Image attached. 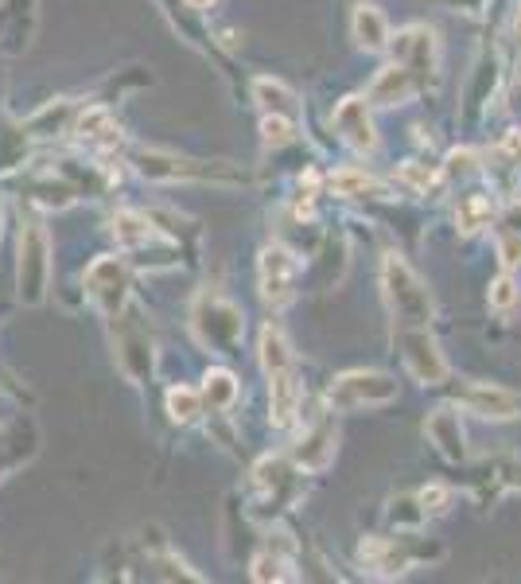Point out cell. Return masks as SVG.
I'll return each mask as SVG.
<instances>
[{
    "label": "cell",
    "instance_id": "1",
    "mask_svg": "<svg viewBox=\"0 0 521 584\" xmlns=\"http://www.w3.org/2000/svg\"><path fill=\"white\" fill-rule=\"evenodd\" d=\"M261 363L269 374V402H273V425L288 429L296 421L300 409V374H296V359L284 343L277 328L261 331Z\"/></svg>",
    "mask_w": 521,
    "mask_h": 584
},
{
    "label": "cell",
    "instance_id": "2",
    "mask_svg": "<svg viewBox=\"0 0 521 584\" xmlns=\"http://www.w3.org/2000/svg\"><path fill=\"white\" fill-rule=\"evenodd\" d=\"M382 289L385 300L393 308V324L401 328H432V296L424 289L417 273L409 269V261L397 254L385 257L382 265Z\"/></svg>",
    "mask_w": 521,
    "mask_h": 584
},
{
    "label": "cell",
    "instance_id": "3",
    "mask_svg": "<svg viewBox=\"0 0 521 584\" xmlns=\"http://www.w3.org/2000/svg\"><path fill=\"white\" fill-rule=\"evenodd\" d=\"M397 398V382L389 374H374V370H350L339 374L327 390V402L335 409H362V405H385Z\"/></svg>",
    "mask_w": 521,
    "mask_h": 584
},
{
    "label": "cell",
    "instance_id": "4",
    "mask_svg": "<svg viewBox=\"0 0 521 584\" xmlns=\"http://www.w3.org/2000/svg\"><path fill=\"white\" fill-rule=\"evenodd\" d=\"M47 277H51V250H47V234L43 226L28 222L20 234V300L24 304H39L47 292Z\"/></svg>",
    "mask_w": 521,
    "mask_h": 584
},
{
    "label": "cell",
    "instance_id": "5",
    "mask_svg": "<svg viewBox=\"0 0 521 584\" xmlns=\"http://www.w3.org/2000/svg\"><path fill=\"white\" fill-rule=\"evenodd\" d=\"M397 339H401V359L420 386H440L448 378V363L432 339V328H401Z\"/></svg>",
    "mask_w": 521,
    "mask_h": 584
},
{
    "label": "cell",
    "instance_id": "6",
    "mask_svg": "<svg viewBox=\"0 0 521 584\" xmlns=\"http://www.w3.org/2000/svg\"><path fill=\"white\" fill-rule=\"evenodd\" d=\"M86 292L90 300L102 308L105 316H121L125 300H129V273L117 257H98L90 269H86Z\"/></svg>",
    "mask_w": 521,
    "mask_h": 584
},
{
    "label": "cell",
    "instance_id": "7",
    "mask_svg": "<svg viewBox=\"0 0 521 584\" xmlns=\"http://www.w3.org/2000/svg\"><path fill=\"white\" fill-rule=\"evenodd\" d=\"M393 63L417 78L420 86H428L436 78V32L432 28H405L393 39Z\"/></svg>",
    "mask_w": 521,
    "mask_h": 584
},
{
    "label": "cell",
    "instance_id": "8",
    "mask_svg": "<svg viewBox=\"0 0 521 584\" xmlns=\"http://www.w3.org/2000/svg\"><path fill=\"white\" fill-rule=\"evenodd\" d=\"M257 277H261V296L265 304L273 308H284L292 296H296V277H300V261L288 254L284 246H269L261 254V265H257Z\"/></svg>",
    "mask_w": 521,
    "mask_h": 584
},
{
    "label": "cell",
    "instance_id": "9",
    "mask_svg": "<svg viewBox=\"0 0 521 584\" xmlns=\"http://www.w3.org/2000/svg\"><path fill=\"white\" fill-rule=\"evenodd\" d=\"M335 129L354 152H374L378 148V133H374V121H370V102H362V98H347L335 110Z\"/></svg>",
    "mask_w": 521,
    "mask_h": 584
},
{
    "label": "cell",
    "instance_id": "10",
    "mask_svg": "<svg viewBox=\"0 0 521 584\" xmlns=\"http://www.w3.org/2000/svg\"><path fill=\"white\" fill-rule=\"evenodd\" d=\"M463 405L471 409V413H479V417H490V421H510V417H518L521 402L514 394H506L502 386H471L467 394H463Z\"/></svg>",
    "mask_w": 521,
    "mask_h": 584
},
{
    "label": "cell",
    "instance_id": "11",
    "mask_svg": "<svg viewBox=\"0 0 521 584\" xmlns=\"http://www.w3.org/2000/svg\"><path fill=\"white\" fill-rule=\"evenodd\" d=\"M420 90V82L413 74L405 71V67H385L378 78H374V86H370V106H405L413 94Z\"/></svg>",
    "mask_w": 521,
    "mask_h": 584
},
{
    "label": "cell",
    "instance_id": "12",
    "mask_svg": "<svg viewBox=\"0 0 521 584\" xmlns=\"http://www.w3.org/2000/svg\"><path fill=\"white\" fill-rule=\"evenodd\" d=\"M350 32L358 39V47H366V51L389 47V24H385L378 4H358L354 8V20H350Z\"/></svg>",
    "mask_w": 521,
    "mask_h": 584
},
{
    "label": "cell",
    "instance_id": "13",
    "mask_svg": "<svg viewBox=\"0 0 521 584\" xmlns=\"http://www.w3.org/2000/svg\"><path fill=\"white\" fill-rule=\"evenodd\" d=\"M428 437L432 444L448 456V460H463V429H459V417H455L452 409H436L432 417H428Z\"/></svg>",
    "mask_w": 521,
    "mask_h": 584
},
{
    "label": "cell",
    "instance_id": "14",
    "mask_svg": "<svg viewBox=\"0 0 521 584\" xmlns=\"http://www.w3.org/2000/svg\"><path fill=\"white\" fill-rule=\"evenodd\" d=\"M331 456H335V429H327V425L312 429L308 437L300 440V448H296V464H300V468H308V472L327 468V464H331Z\"/></svg>",
    "mask_w": 521,
    "mask_h": 584
},
{
    "label": "cell",
    "instance_id": "15",
    "mask_svg": "<svg viewBox=\"0 0 521 584\" xmlns=\"http://www.w3.org/2000/svg\"><path fill=\"white\" fill-rule=\"evenodd\" d=\"M74 133H78L82 141H90V145H117V141H121L113 117H109L105 110H86L82 117H78Z\"/></svg>",
    "mask_w": 521,
    "mask_h": 584
},
{
    "label": "cell",
    "instance_id": "16",
    "mask_svg": "<svg viewBox=\"0 0 521 584\" xmlns=\"http://www.w3.org/2000/svg\"><path fill=\"white\" fill-rule=\"evenodd\" d=\"M152 234H156V230H152V222L144 219V215L121 211V215L113 219V238H117V246H125V250H137V246H144Z\"/></svg>",
    "mask_w": 521,
    "mask_h": 584
},
{
    "label": "cell",
    "instance_id": "17",
    "mask_svg": "<svg viewBox=\"0 0 521 584\" xmlns=\"http://www.w3.org/2000/svg\"><path fill=\"white\" fill-rule=\"evenodd\" d=\"M490 219H494V207H490L487 195H467V199H459L455 222H459L463 234H479L483 226H490Z\"/></svg>",
    "mask_w": 521,
    "mask_h": 584
},
{
    "label": "cell",
    "instance_id": "18",
    "mask_svg": "<svg viewBox=\"0 0 521 584\" xmlns=\"http://www.w3.org/2000/svg\"><path fill=\"white\" fill-rule=\"evenodd\" d=\"M203 398H207L210 409H230V405L238 402V378L230 370H210Z\"/></svg>",
    "mask_w": 521,
    "mask_h": 584
},
{
    "label": "cell",
    "instance_id": "19",
    "mask_svg": "<svg viewBox=\"0 0 521 584\" xmlns=\"http://www.w3.org/2000/svg\"><path fill=\"white\" fill-rule=\"evenodd\" d=\"M253 94H257V102L265 106V113H284V117H296V106H292V94L280 86V82H269V78H261L257 86H253Z\"/></svg>",
    "mask_w": 521,
    "mask_h": 584
},
{
    "label": "cell",
    "instance_id": "20",
    "mask_svg": "<svg viewBox=\"0 0 521 584\" xmlns=\"http://www.w3.org/2000/svg\"><path fill=\"white\" fill-rule=\"evenodd\" d=\"M292 569V561L288 557H280L273 549H265L257 561H253V581H296V573H288Z\"/></svg>",
    "mask_w": 521,
    "mask_h": 584
},
{
    "label": "cell",
    "instance_id": "21",
    "mask_svg": "<svg viewBox=\"0 0 521 584\" xmlns=\"http://www.w3.org/2000/svg\"><path fill=\"white\" fill-rule=\"evenodd\" d=\"M331 187L343 191V195H385V187L378 180H370L366 172L358 168H347V172H335L331 176Z\"/></svg>",
    "mask_w": 521,
    "mask_h": 584
},
{
    "label": "cell",
    "instance_id": "22",
    "mask_svg": "<svg viewBox=\"0 0 521 584\" xmlns=\"http://www.w3.org/2000/svg\"><path fill=\"white\" fill-rule=\"evenodd\" d=\"M261 133H265V145L269 148L288 145V141L296 137V117H284V113H265Z\"/></svg>",
    "mask_w": 521,
    "mask_h": 584
},
{
    "label": "cell",
    "instance_id": "23",
    "mask_svg": "<svg viewBox=\"0 0 521 584\" xmlns=\"http://www.w3.org/2000/svg\"><path fill=\"white\" fill-rule=\"evenodd\" d=\"M168 413H172L179 425L195 421V417H199V394H195V390H187V386H175V390H168Z\"/></svg>",
    "mask_w": 521,
    "mask_h": 584
},
{
    "label": "cell",
    "instance_id": "24",
    "mask_svg": "<svg viewBox=\"0 0 521 584\" xmlns=\"http://www.w3.org/2000/svg\"><path fill=\"white\" fill-rule=\"evenodd\" d=\"M518 285H514V277H498L494 285H490V308H498V312H506V308H514L518 304Z\"/></svg>",
    "mask_w": 521,
    "mask_h": 584
},
{
    "label": "cell",
    "instance_id": "25",
    "mask_svg": "<svg viewBox=\"0 0 521 584\" xmlns=\"http://www.w3.org/2000/svg\"><path fill=\"white\" fill-rule=\"evenodd\" d=\"M448 499H452V495H448V487H440V483H432V487H424V491H420V511L428 514H444L448 511Z\"/></svg>",
    "mask_w": 521,
    "mask_h": 584
},
{
    "label": "cell",
    "instance_id": "26",
    "mask_svg": "<svg viewBox=\"0 0 521 584\" xmlns=\"http://www.w3.org/2000/svg\"><path fill=\"white\" fill-rule=\"evenodd\" d=\"M498 257H502L506 269H518L521 265V234L518 230H510V234L498 238Z\"/></svg>",
    "mask_w": 521,
    "mask_h": 584
},
{
    "label": "cell",
    "instance_id": "27",
    "mask_svg": "<svg viewBox=\"0 0 521 584\" xmlns=\"http://www.w3.org/2000/svg\"><path fill=\"white\" fill-rule=\"evenodd\" d=\"M401 180L417 183V187H428V183H432V172H424V168H413V164H405V168H401Z\"/></svg>",
    "mask_w": 521,
    "mask_h": 584
},
{
    "label": "cell",
    "instance_id": "28",
    "mask_svg": "<svg viewBox=\"0 0 521 584\" xmlns=\"http://www.w3.org/2000/svg\"><path fill=\"white\" fill-rule=\"evenodd\" d=\"M506 152L521 156V133H510V137H506Z\"/></svg>",
    "mask_w": 521,
    "mask_h": 584
},
{
    "label": "cell",
    "instance_id": "29",
    "mask_svg": "<svg viewBox=\"0 0 521 584\" xmlns=\"http://www.w3.org/2000/svg\"><path fill=\"white\" fill-rule=\"evenodd\" d=\"M187 4H191V8H210L214 0H187Z\"/></svg>",
    "mask_w": 521,
    "mask_h": 584
},
{
    "label": "cell",
    "instance_id": "30",
    "mask_svg": "<svg viewBox=\"0 0 521 584\" xmlns=\"http://www.w3.org/2000/svg\"><path fill=\"white\" fill-rule=\"evenodd\" d=\"M514 36H518V47H521V8H518V20H514Z\"/></svg>",
    "mask_w": 521,
    "mask_h": 584
}]
</instances>
